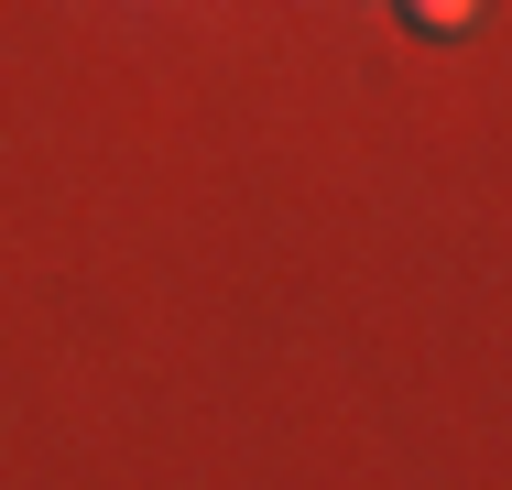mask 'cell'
Segmentation results:
<instances>
[{
	"label": "cell",
	"instance_id": "1",
	"mask_svg": "<svg viewBox=\"0 0 512 490\" xmlns=\"http://www.w3.org/2000/svg\"><path fill=\"white\" fill-rule=\"evenodd\" d=\"M404 22H414V33H469L480 0H404Z\"/></svg>",
	"mask_w": 512,
	"mask_h": 490
}]
</instances>
